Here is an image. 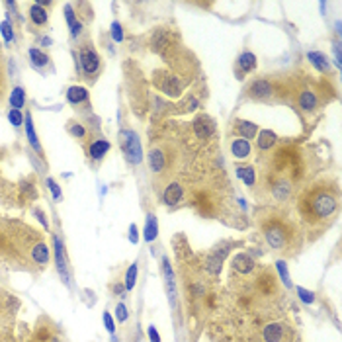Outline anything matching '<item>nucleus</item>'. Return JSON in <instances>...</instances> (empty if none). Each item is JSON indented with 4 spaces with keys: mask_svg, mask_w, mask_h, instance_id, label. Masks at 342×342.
<instances>
[{
    "mask_svg": "<svg viewBox=\"0 0 342 342\" xmlns=\"http://www.w3.org/2000/svg\"><path fill=\"white\" fill-rule=\"evenodd\" d=\"M47 12H45L41 6H37V4H33L30 8V20L35 24V26H45L47 24Z\"/></svg>",
    "mask_w": 342,
    "mask_h": 342,
    "instance_id": "nucleus-27",
    "label": "nucleus"
},
{
    "mask_svg": "<svg viewBox=\"0 0 342 342\" xmlns=\"http://www.w3.org/2000/svg\"><path fill=\"white\" fill-rule=\"evenodd\" d=\"M69 131H71V135H75V137H78V139H82V137L86 135V131H84V127H82L80 123H73V125L69 127Z\"/></svg>",
    "mask_w": 342,
    "mask_h": 342,
    "instance_id": "nucleus-40",
    "label": "nucleus"
},
{
    "mask_svg": "<svg viewBox=\"0 0 342 342\" xmlns=\"http://www.w3.org/2000/svg\"><path fill=\"white\" fill-rule=\"evenodd\" d=\"M238 69L242 71V73H253L254 69H256V55L251 53V51H245L240 57H238Z\"/></svg>",
    "mask_w": 342,
    "mask_h": 342,
    "instance_id": "nucleus-21",
    "label": "nucleus"
},
{
    "mask_svg": "<svg viewBox=\"0 0 342 342\" xmlns=\"http://www.w3.org/2000/svg\"><path fill=\"white\" fill-rule=\"evenodd\" d=\"M51 342H57V340H51Z\"/></svg>",
    "mask_w": 342,
    "mask_h": 342,
    "instance_id": "nucleus-47",
    "label": "nucleus"
},
{
    "mask_svg": "<svg viewBox=\"0 0 342 342\" xmlns=\"http://www.w3.org/2000/svg\"><path fill=\"white\" fill-rule=\"evenodd\" d=\"M33 213L37 215V219H39V221L43 223V227H45V229H47V227H49V223H47V219H45L43 211H41V209H33Z\"/></svg>",
    "mask_w": 342,
    "mask_h": 342,
    "instance_id": "nucleus-43",
    "label": "nucleus"
},
{
    "mask_svg": "<svg viewBox=\"0 0 342 342\" xmlns=\"http://www.w3.org/2000/svg\"><path fill=\"white\" fill-rule=\"evenodd\" d=\"M298 296L299 299H301L303 303H307V305H311L313 301H315V294L309 291V289H305V287H298Z\"/></svg>",
    "mask_w": 342,
    "mask_h": 342,
    "instance_id": "nucleus-35",
    "label": "nucleus"
},
{
    "mask_svg": "<svg viewBox=\"0 0 342 342\" xmlns=\"http://www.w3.org/2000/svg\"><path fill=\"white\" fill-rule=\"evenodd\" d=\"M108 151H110V141H106V139H96V141L90 145V157L96 159V161H100Z\"/></svg>",
    "mask_w": 342,
    "mask_h": 342,
    "instance_id": "nucleus-22",
    "label": "nucleus"
},
{
    "mask_svg": "<svg viewBox=\"0 0 342 342\" xmlns=\"http://www.w3.org/2000/svg\"><path fill=\"white\" fill-rule=\"evenodd\" d=\"M51 43V39H49V37H43V39H41V45H49Z\"/></svg>",
    "mask_w": 342,
    "mask_h": 342,
    "instance_id": "nucleus-46",
    "label": "nucleus"
},
{
    "mask_svg": "<svg viewBox=\"0 0 342 342\" xmlns=\"http://www.w3.org/2000/svg\"><path fill=\"white\" fill-rule=\"evenodd\" d=\"M307 59L311 61V65L317 69V71H321V73H327L328 69H330V65H328L327 57L323 55V53H317V51H311L309 55H307Z\"/></svg>",
    "mask_w": 342,
    "mask_h": 342,
    "instance_id": "nucleus-26",
    "label": "nucleus"
},
{
    "mask_svg": "<svg viewBox=\"0 0 342 342\" xmlns=\"http://www.w3.org/2000/svg\"><path fill=\"white\" fill-rule=\"evenodd\" d=\"M135 280H137V264H131L129 270H127V274H125V289H133L135 285Z\"/></svg>",
    "mask_w": 342,
    "mask_h": 342,
    "instance_id": "nucleus-32",
    "label": "nucleus"
},
{
    "mask_svg": "<svg viewBox=\"0 0 342 342\" xmlns=\"http://www.w3.org/2000/svg\"><path fill=\"white\" fill-rule=\"evenodd\" d=\"M231 153H233L235 159H249L251 153H253V147H251L249 141L238 137V139H233V143H231Z\"/></svg>",
    "mask_w": 342,
    "mask_h": 342,
    "instance_id": "nucleus-11",
    "label": "nucleus"
},
{
    "mask_svg": "<svg viewBox=\"0 0 342 342\" xmlns=\"http://www.w3.org/2000/svg\"><path fill=\"white\" fill-rule=\"evenodd\" d=\"M102 319H104V327H106V330H108L110 334H114V332H116V325H114V319H112V315H110V313L106 311Z\"/></svg>",
    "mask_w": 342,
    "mask_h": 342,
    "instance_id": "nucleus-38",
    "label": "nucleus"
},
{
    "mask_svg": "<svg viewBox=\"0 0 342 342\" xmlns=\"http://www.w3.org/2000/svg\"><path fill=\"white\" fill-rule=\"evenodd\" d=\"M159 88H161V92H164L166 96H172V98H176V96H180V94H182L184 84H182V80H180L178 76L164 75V76H161V80H159Z\"/></svg>",
    "mask_w": 342,
    "mask_h": 342,
    "instance_id": "nucleus-5",
    "label": "nucleus"
},
{
    "mask_svg": "<svg viewBox=\"0 0 342 342\" xmlns=\"http://www.w3.org/2000/svg\"><path fill=\"white\" fill-rule=\"evenodd\" d=\"M289 192H291V184H289V180L280 178L272 184V193H274V198H276V200H285V198L289 196Z\"/></svg>",
    "mask_w": 342,
    "mask_h": 342,
    "instance_id": "nucleus-16",
    "label": "nucleus"
},
{
    "mask_svg": "<svg viewBox=\"0 0 342 342\" xmlns=\"http://www.w3.org/2000/svg\"><path fill=\"white\" fill-rule=\"evenodd\" d=\"M237 176L247 186H253L254 184V168L253 166H240V168H237Z\"/></svg>",
    "mask_w": 342,
    "mask_h": 342,
    "instance_id": "nucleus-30",
    "label": "nucleus"
},
{
    "mask_svg": "<svg viewBox=\"0 0 342 342\" xmlns=\"http://www.w3.org/2000/svg\"><path fill=\"white\" fill-rule=\"evenodd\" d=\"M276 270H278V274H280V278H282L283 285H285V287H291L289 272H287V266H285V262H283V260H278V262H276Z\"/></svg>",
    "mask_w": 342,
    "mask_h": 342,
    "instance_id": "nucleus-31",
    "label": "nucleus"
},
{
    "mask_svg": "<svg viewBox=\"0 0 342 342\" xmlns=\"http://www.w3.org/2000/svg\"><path fill=\"white\" fill-rule=\"evenodd\" d=\"M182 196H184L182 186L176 184V182H172V184L166 186V190H164V193H163V200L166 206H176L180 200H182Z\"/></svg>",
    "mask_w": 342,
    "mask_h": 342,
    "instance_id": "nucleus-10",
    "label": "nucleus"
},
{
    "mask_svg": "<svg viewBox=\"0 0 342 342\" xmlns=\"http://www.w3.org/2000/svg\"><path fill=\"white\" fill-rule=\"evenodd\" d=\"M55 240V256H57V268H59L61 276L65 278V282H69V274H67V262H65V247H63V242H61L59 237H53Z\"/></svg>",
    "mask_w": 342,
    "mask_h": 342,
    "instance_id": "nucleus-15",
    "label": "nucleus"
},
{
    "mask_svg": "<svg viewBox=\"0 0 342 342\" xmlns=\"http://www.w3.org/2000/svg\"><path fill=\"white\" fill-rule=\"evenodd\" d=\"M0 33H2V37H4V41H12L14 39V31H12V24L6 20V22H2L0 24Z\"/></svg>",
    "mask_w": 342,
    "mask_h": 342,
    "instance_id": "nucleus-33",
    "label": "nucleus"
},
{
    "mask_svg": "<svg viewBox=\"0 0 342 342\" xmlns=\"http://www.w3.org/2000/svg\"><path fill=\"white\" fill-rule=\"evenodd\" d=\"M225 254H227V249H223V253H213L211 256L208 258V262H206V268H208L209 274H213V276H217L219 272H221V262H223Z\"/></svg>",
    "mask_w": 342,
    "mask_h": 342,
    "instance_id": "nucleus-19",
    "label": "nucleus"
},
{
    "mask_svg": "<svg viewBox=\"0 0 342 342\" xmlns=\"http://www.w3.org/2000/svg\"><path fill=\"white\" fill-rule=\"evenodd\" d=\"M47 186H49V190H51V193H53V198H55V200H61L59 184H57L53 178H47Z\"/></svg>",
    "mask_w": 342,
    "mask_h": 342,
    "instance_id": "nucleus-39",
    "label": "nucleus"
},
{
    "mask_svg": "<svg viewBox=\"0 0 342 342\" xmlns=\"http://www.w3.org/2000/svg\"><path fill=\"white\" fill-rule=\"evenodd\" d=\"M67 100L71 104H82L88 100V90L84 86H71L69 92H67Z\"/></svg>",
    "mask_w": 342,
    "mask_h": 342,
    "instance_id": "nucleus-18",
    "label": "nucleus"
},
{
    "mask_svg": "<svg viewBox=\"0 0 342 342\" xmlns=\"http://www.w3.org/2000/svg\"><path fill=\"white\" fill-rule=\"evenodd\" d=\"M129 240L131 242H139V235H137V225L129 227Z\"/></svg>",
    "mask_w": 342,
    "mask_h": 342,
    "instance_id": "nucleus-41",
    "label": "nucleus"
},
{
    "mask_svg": "<svg viewBox=\"0 0 342 342\" xmlns=\"http://www.w3.org/2000/svg\"><path fill=\"white\" fill-rule=\"evenodd\" d=\"M283 338V327L280 323H272L264 328V340L266 342H282Z\"/></svg>",
    "mask_w": 342,
    "mask_h": 342,
    "instance_id": "nucleus-20",
    "label": "nucleus"
},
{
    "mask_svg": "<svg viewBox=\"0 0 342 342\" xmlns=\"http://www.w3.org/2000/svg\"><path fill=\"white\" fill-rule=\"evenodd\" d=\"M123 153H125V159L131 164H139L143 161L141 141L133 131H125V135H123Z\"/></svg>",
    "mask_w": 342,
    "mask_h": 342,
    "instance_id": "nucleus-3",
    "label": "nucleus"
},
{
    "mask_svg": "<svg viewBox=\"0 0 342 342\" xmlns=\"http://www.w3.org/2000/svg\"><path fill=\"white\" fill-rule=\"evenodd\" d=\"M24 102H26V92H24V88L12 90V96H10L12 110H20V108H24Z\"/></svg>",
    "mask_w": 342,
    "mask_h": 342,
    "instance_id": "nucleus-29",
    "label": "nucleus"
},
{
    "mask_svg": "<svg viewBox=\"0 0 342 342\" xmlns=\"http://www.w3.org/2000/svg\"><path fill=\"white\" fill-rule=\"evenodd\" d=\"M253 268H254V260L249 254L240 253L233 258V270H237L238 274H249V272H253Z\"/></svg>",
    "mask_w": 342,
    "mask_h": 342,
    "instance_id": "nucleus-12",
    "label": "nucleus"
},
{
    "mask_svg": "<svg viewBox=\"0 0 342 342\" xmlns=\"http://www.w3.org/2000/svg\"><path fill=\"white\" fill-rule=\"evenodd\" d=\"M30 59L31 63H33V67H37V69H41V67H45L47 63H49V57L45 55L43 51H39V49H30Z\"/></svg>",
    "mask_w": 342,
    "mask_h": 342,
    "instance_id": "nucleus-28",
    "label": "nucleus"
},
{
    "mask_svg": "<svg viewBox=\"0 0 342 342\" xmlns=\"http://www.w3.org/2000/svg\"><path fill=\"white\" fill-rule=\"evenodd\" d=\"M149 164L153 172H163L166 168V155L161 149H153L149 153Z\"/></svg>",
    "mask_w": 342,
    "mask_h": 342,
    "instance_id": "nucleus-14",
    "label": "nucleus"
},
{
    "mask_svg": "<svg viewBox=\"0 0 342 342\" xmlns=\"http://www.w3.org/2000/svg\"><path fill=\"white\" fill-rule=\"evenodd\" d=\"M260 231L266 238L272 251L278 253H294L299 247V231L287 217L278 213H268L260 221Z\"/></svg>",
    "mask_w": 342,
    "mask_h": 342,
    "instance_id": "nucleus-2",
    "label": "nucleus"
},
{
    "mask_svg": "<svg viewBox=\"0 0 342 342\" xmlns=\"http://www.w3.org/2000/svg\"><path fill=\"white\" fill-rule=\"evenodd\" d=\"M24 123H26V133H28V139H30V145L37 153H41V145L37 141V135H35V129H33V119H31V114H26L24 116Z\"/></svg>",
    "mask_w": 342,
    "mask_h": 342,
    "instance_id": "nucleus-23",
    "label": "nucleus"
},
{
    "mask_svg": "<svg viewBox=\"0 0 342 342\" xmlns=\"http://www.w3.org/2000/svg\"><path fill=\"white\" fill-rule=\"evenodd\" d=\"M8 119H10V123H12L14 127H20V125L24 123V116H22L20 110H10V112H8Z\"/></svg>",
    "mask_w": 342,
    "mask_h": 342,
    "instance_id": "nucleus-34",
    "label": "nucleus"
},
{
    "mask_svg": "<svg viewBox=\"0 0 342 342\" xmlns=\"http://www.w3.org/2000/svg\"><path fill=\"white\" fill-rule=\"evenodd\" d=\"M80 67L86 75H96L100 69V57L92 47H82L80 49Z\"/></svg>",
    "mask_w": 342,
    "mask_h": 342,
    "instance_id": "nucleus-4",
    "label": "nucleus"
},
{
    "mask_svg": "<svg viewBox=\"0 0 342 342\" xmlns=\"http://www.w3.org/2000/svg\"><path fill=\"white\" fill-rule=\"evenodd\" d=\"M31 260L37 264V266H45L49 262V249L45 242H37L31 247Z\"/></svg>",
    "mask_w": 342,
    "mask_h": 342,
    "instance_id": "nucleus-13",
    "label": "nucleus"
},
{
    "mask_svg": "<svg viewBox=\"0 0 342 342\" xmlns=\"http://www.w3.org/2000/svg\"><path fill=\"white\" fill-rule=\"evenodd\" d=\"M278 141V137L274 131H270V129H264V131H258V147L262 151H268L274 147V143Z\"/></svg>",
    "mask_w": 342,
    "mask_h": 342,
    "instance_id": "nucleus-25",
    "label": "nucleus"
},
{
    "mask_svg": "<svg viewBox=\"0 0 342 342\" xmlns=\"http://www.w3.org/2000/svg\"><path fill=\"white\" fill-rule=\"evenodd\" d=\"M235 131L240 135V139L249 141L258 135V125L253 121H247V119H235Z\"/></svg>",
    "mask_w": 342,
    "mask_h": 342,
    "instance_id": "nucleus-7",
    "label": "nucleus"
},
{
    "mask_svg": "<svg viewBox=\"0 0 342 342\" xmlns=\"http://www.w3.org/2000/svg\"><path fill=\"white\" fill-rule=\"evenodd\" d=\"M213 129H215V125H213L211 118H208V116H200L193 121V131H196V135L200 139H208L209 135L213 133Z\"/></svg>",
    "mask_w": 342,
    "mask_h": 342,
    "instance_id": "nucleus-8",
    "label": "nucleus"
},
{
    "mask_svg": "<svg viewBox=\"0 0 342 342\" xmlns=\"http://www.w3.org/2000/svg\"><path fill=\"white\" fill-rule=\"evenodd\" d=\"M334 57H336V65L340 67V43H334Z\"/></svg>",
    "mask_w": 342,
    "mask_h": 342,
    "instance_id": "nucleus-44",
    "label": "nucleus"
},
{
    "mask_svg": "<svg viewBox=\"0 0 342 342\" xmlns=\"http://www.w3.org/2000/svg\"><path fill=\"white\" fill-rule=\"evenodd\" d=\"M272 82L266 80V78H258V80H254L253 84L249 86V96L253 98V100H268L270 96H272Z\"/></svg>",
    "mask_w": 342,
    "mask_h": 342,
    "instance_id": "nucleus-6",
    "label": "nucleus"
},
{
    "mask_svg": "<svg viewBox=\"0 0 342 342\" xmlns=\"http://www.w3.org/2000/svg\"><path fill=\"white\" fill-rule=\"evenodd\" d=\"M116 317H118L119 323H125V321L129 319V313H127V307H125L123 303H119L118 307H116Z\"/></svg>",
    "mask_w": 342,
    "mask_h": 342,
    "instance_id": "nucleus-37",
    "label": "nucleus"
},
{
    "mask_svg": "<svg viewBox=\"0 0 342 342\" xmlns=\"http://www.w3.org/2000/svg\"><path fill=\"white\" fill-rule=\"evenodd\" d=\"M65 18H67V24H69V28H71V35H73V37H78V33L82 30V24L76 20L75 10H73L71 4L65 6Z\"/></svg>",
    "mask_w": 342,
    "mask_h": 342,
    "instance_id": "nucleus-17",
    "label": "nucleus"
},
{
    "mask_svg": "<svg viewBox=\"0 0 342 342\" xmlns=\"http://www.w3.org/2000/svg\"><path fill=\"white\" fill-rule=\"evenodd\" d=\"M110 33H112V39H114V41H118V43L123 41V31H121V24H119V22H114V24H112Z\"/></svg>",
    "mask_w": 342,
    "mask_h": 342,
    "instance_id": "nucleus-36",
    "label": "nucleus"
},
{
    "mask_svg": "<svg viewBox=\"0 0 342 342\" xmlns=\"http://www.w3.org/2000/svg\"><path fill=\"white\" fill-rule=\"evenodd\" d=\"M159 235V221L155 215H147V223H145V229H143V238L145 240H155Z\"/></svg>",
    "mask_w": 342,
    "mask_h": 342,
    "instance_id": "nucleus-24",
    "label": "nucleus"
},
{
    "mask_svg": "<svg viewBox=\"0 0 342 342\" xmlns=\"http://www.w3.org/2000/svg\"><path fill=\"white\" fill-rule=\"evenodd\" d=\"M123 289H125V285H121V283H118V285H114V291H116V294H121Z\"/></svg>",
    "mask_w": 342,
    "mask_h": 342,
    "instance_id": "nucleus-45",
    "label": "nucleus"
},
{
    "mask_svg": "<svg viewBox=\"0 0 342 342\" xmlns=\"http://www.w3.org/2000/svg\"><path fill=\"white\" fill-rule=\"evenodd\" d=\"M298 104H299V108H301L303 112L311 114V112H315V110H317V106H319V100H317V94H315L313 90H303V92L299 94Z\"/></svg>",
    "mask_w": 342,
    "mask_h": 342,
    "instance_id": "nucleus-9",
    "label": "nucleus"
},
{
    "mask_svg": "<svg viewBox=\"0 0 342 342\" xmlns=\"http://www.w3.org/2000/svg\"><path fill=\"white\" fill-rule=\"evenodd\" d=\"M336 208H338V190L328 182L311 186L299 200V211L309 223H319L332 217Z\"/></svg>",
    "mask_w": 342,
    "mask_h": 342,
    "instance_id": "nucleus-1",
    "label": "nucleus"
},
{
    "mask_svg": "<svg viewBox=\"0 0 342 342\" xmlns=\"http://www.w3.org/2000/svg\"><path fill=\"white\" fill-rule=\"evenodd\" d=\"M149 338H151V342H161V334L157 332V328L155 327H149Z\"/></svg>",
    "mask_w": 342,
    "mask_h": 342,
    "instance_id": "nucleus-42",
    "label": "nucleus"
}]
</instances>
